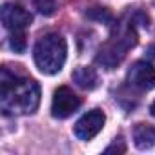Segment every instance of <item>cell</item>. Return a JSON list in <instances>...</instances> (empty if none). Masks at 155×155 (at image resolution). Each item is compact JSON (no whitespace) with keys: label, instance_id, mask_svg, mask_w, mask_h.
<instances>
[{"label":"cell","instance_id":"6da1fadb","mask_svg":"<svg viewBox=\"0 0 155 155\" xmlns=\"http://www.w3.org/2000/svg\"><path fill=\"white\" fill-rule=\"evenodd\" d=\"M40 104V88L31 79H22L2 69L0 79V106L6 115H28L37 111Z\"/></svg>","mask_w":155,"mask_h":155},{"label":"cell","instance_id":"7a4b0ae2","mask_svg":"<svg viewBox=\"0 0 155 155\" xmlns=\"http://www.w3.org/2000/svg\"><path fill=\"white\" fill-rule=\"evenodd\" d=\"M66 55H68L66 40L58 33H48V35L40 37L33 49L35 64L44 75L58 73L64 68Z\"/></svg>","mask_w":155,"mask_h":155},{"label":"cell","instance_id":"3957f363","mask_svg":"<svg viewBox=\"0 0 155 155\" xmlns=\"http://www.w3.org/2000/svg\"><path fill=\"white\" fill-rule=\"evenodd\" d=\"M135 42H137L135 31H133L131 28H126L124 31H120L117 37H113V38L99 51L97 62L111 69L113 66H117V64L124 58L126 51H128L130 48H133Z\"/></svg>","mask_w":155,"mask_h":155},{"label":"cell","instance_id":"277c9868","mask_svg":"<svg viewBox=\"0 0 155 155\" xmlns=\"http://www.w3.org/2000/svg\"><path fill=\"white\" fill-rule=\"evenodd\" d=\"M81 108V99L77 97L69 88L62 86L55 91L51 101V115L55 119H68Z\"/></svg>","mask_w":155,"mask_h":155},{"label":"cell","instance_id":"5b68a950","mask_svg":"<svg viewBox=\"0 0 155 155\" xmlns=\"http://www.w3.org/2000/svg\"><path fill=\"white\" fill-rule=\"evenodd\" d=\"M128 84L140 91H148L155 88V68L146 60H137L128 69Z\"/></svg>","mask_w":155,"mask_h":155},{"label":"cell","instance_id":"8992f818","mask_svg":"<svg viewBox=\"0 0 155 155\" xmlns=\"http://www.w3.org/2000/svg\"><path fill=\"white\" fill-rule=\"evenodd\" d=\"M106 122V117L101 110H91L88 113H84L79 120L75 122V135L77 139H81V140H91L104 126Z\"/></svg>","mask_w":155,"mask_h":155},{"label":"cell","instance_id":"52a82bcc","mask_svg":"<svg viewBox=\"0 0 155 155\" xmlns=\"http://www.w3.org/2000/svg\"><path fill=\"white\" fill-rule=\"evenodd\" d=\"M0 18H2L4 28L11 29V31H24L29 24H31V13L28 9H24L22 6L15 4V2H8L2 6L0 11Z\"/></svg>","mask_w":155,"mask_h":155},{"label":"cell","instance_id":"ba28073f","mask_svg":"<svg viewBox=\"0 0 155 155\" xmlns=\"http://www.w3.org/2000/svg\"><path fill=\"white\" fill-rule=\"evenodd\" d=\"M133 144L139 150H150L155 144V128L150 124H137L133 128Z\"/></svg>","mask_w":155,"mask_h":155},{"label":"cell","instance_id":"9c48e42d","mask_svg":"<svg viewBox=\"0 0 155 155\" xmlns=\"http://www.w3.org/2000/svg\"><path fill=\"white\" fill-rule=\"evenodd\" d=\"M73 81L81 88H84V90H93L97 86V82H99V77H97V73L91 68L81 66V68H77L73 71Z\"/></svg>","mask_w":155,"mask_h":155},{"label":"cell","instance_id":"30bf717a","mask_svg":"<svg viewBox=\"0 0 155 155\" xmlns=\"http://www.w3.org/2000/svg\"><path fill=\"white\" fill-rule=\"evenodd\" d=\"M9 44H11V49L15 53H22L26 49V35H24V31H13V35L9 38Z\"/></svg>","mask_w":155,"mask_h":155},{"label":"cell","instance_id":"8fae6325","mask_svg":"<svg viewBox=\"0 0 155 155\" xmlns=\"http://www.w3.org/2000/svg\"><path fill=\"white\" fill-rule=\"evenodd\" d=\"M35 6L42 15H53L58 8V0H35Z\"/></svg>","mask_w":155,"mask_h":155},{"label":"cell","instance_id":"7c38bea8","mask_svg":"<svg viewBox=\"0 0 155 155\" xmlns=\"http://www.w3.org/2000/svg\"><path fill=\"white\" fill-rule=\"evenodd\" d=\"M150 111H151V115H153V117H155V102H153V104H151V108H150Z\"/></svg>","mask_w":155,"mask_h":155}]
</instances>
